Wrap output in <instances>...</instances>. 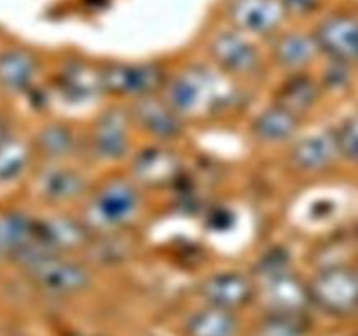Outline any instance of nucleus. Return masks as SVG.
I'll return each instance as SVG.
<instances>
[{"instance_id": "f257e3e1", "label": "nucleus", "mask_w": 358, "mask_h": 336, "mask_svg": "<svg viewBox=\"0 0 358 336\" xmlns=\"http://www.w3.org/2000/svg\"><path fill=\"white\" fill-rule=\"evenodd\" d=\"M138 189L133 178L115 177L103 182L87 198L80 219L94 237L119 233L138 216L142 206Z\"/></svg>"}, {"instance_id": "f03ea898", "label": "nucleus", "mask_w": 358, "mask_h": 336, "mask_svg": "<svg viewBox=\"0 0 358 336\" xmlns=\"http://www.w3.org/2000/svg\"><path fill=\"white\" fill-rule=\"evenodd\" d=\"M161 97L184 119L206 115L222 104V84L205 66H191L168 77Z\"/></svg>"}, {"instance_id": "7ed1b4c3", "label": "nucleus", "mask_w": 358, "mask_h": 336, "mask_svg": "<svg viewBox=\"0 0 358 336\" xmlns=\"http://www.w3.org/2000/svg\"><path fill=\"white\" fill-rule=\"evenodd\" d=\"M168 83V74L156 62H112L100 69L101 93L119 98H143L161 94Z\"/></svg>"}, {"instance_id": "20e7f679", "label": "nucleus", "mask_w": 358, "mask_h": 336, "mask_svg": "<svg viewBox=\"0 0 358 336\" xmlns=\"http://www.w3.org/2000/svg\"><path fill=\"white\" fill-rule=\"evenodd\" d=\"M21 268L31 282L51 294H77L91 284L86 266L51 251L34 255Z\"/></svg>"}, {"instance_id": "39448f33", "label": "nucleus", "mask_w": 358, "mask_h": 336, "mask_svg": "<svg viewBox=\"0 0 358 336\" xmlns=\"http://www.w3.org/2000/svg\"><path fill=\"white\" fill-rule=\"evenodd\" d=\"M311 303L331 315H352L358 312V272L348 266H329L313 276Z\"/></svg>"}, {"instance_id": "423d86ee", "label": "nucleus", "mask_w": 358, "mask_h": 336, "mask_svg": "<svg viewBox=\"0 0 358 336\" xmlns=\"http://www.w3.org/2000/svg\"><path fill=\"white\" fill-rule=\"evenodd\" d=\"M210 56L220 72L233 77H250L261 66V55L255 44L236 28L219 30L208 46Z\"/></svg>"}, {"instance_id": "0eeeda50", "label": "nucleus", "mask_w": 358, "mask_h": 336, "mask_svg": "<svg viewBox=\"0 0 358 336\" xmlns=\"http://www.w3.org/2000/svg\"><path fill=\"white\" fill-rule=\"evenodd\" d=\"M226 13L231 27L248 37H275L289 16L282 0H229Z\"/></svg>"}, {"instance_id": "6e6552de", "label": "nucleus", "mask_w": 358, "mask_h": 336, "mask_svg": "<svg viewBox=\"0 0 358 336\" xmlns=\"http://www.w3.org/2000/svg\"><path fill=\"white\" fill-rule=\"evenodd\" d=\"M182 175H184L182 158L170 147H145L136 153L131 161V178L138 188H171L180 182Z\"/></svg>"}, {"instance_id": "1a4fd4ad", "label": "nucleus", "mask_w": 358, "mask_h": 336, "mask_svg": "<svg viewBox=\"0 0 358 336\" xmlns=\"http://www.w3.org/2000/svg\"><path fill=\"white\" fill-rule=\"evenodd\" d=\"M133 121L128 108L110 107L94 121L90 135L91 154L103 161H119L129 153Z\"/></svg>"}, {"instance_id": "9d476101", "label": "nucleus", "mask_w": 358, "mask_h": 336, "mask_svg": "<svg viewBox=\"0 0 358 336\" xmlns=\"http://www.w3.org/2000/svg\"><path fill=\"white\" fill-rule=\"evenodd\" d=\"M128 111L133 126L159 142H170L184 133L185 119L161 94L136 98Z\"/></svg>"}, {"instance_id": "9b49d317", "label": "nucleus", "mask_w": 358, "mask_h": 336, "mask_svg": "<svg viewBox=\"0 0 358 336\" xmlns=\"http://www.w3.org/2000/svg\"><path fill=\"white\" fill-rule=\"evenodd\" d=\"M320 55L332 62H358V18L352 14H331L318 21L313 30Z\"/></svg>"}, {"instance_id": "f8f14e48", "label": "nucleus", "mask_w": 358, "mask_h": 336, "mask_svg": "<svg viewBox=\"0 0 358 336\" xmlns=\"http://www.w3.org/2000/svg\"><path fill=\"white\" fill-rule=\"evenodd\" d=\"M289 164L301 174H320L341 158L334 130L311 133L296 140L289 149Z\"/></svg>"}, {"instance_id": "ddd939ff", "label": "nucleus", "mask_w": 358, "mask_h": 336, "mask_svg": "<svg viewBox=\"0 0 358 336\" xmlns=\"http://www.w3.org/2000/svg\"><path fill=\"white\" fill-rule=\"evenodd\" d=\"M94 234L80 217L51 216L37 219V240L58 254H66L91 244Z\"/></svg>"}, {"instance_id": "4468645a", "label": "nucleus", "mask_w": 358, "mask_h": 336, "mask_svg": "<svg viewBox=\"0 0 358 336\" xmlns=\"http://www.w3.org/2000/svg\"><path fill=\"white\" fill-rule=\"evenodd\" d=\"M37 192L45 203L66 205L84 198L90 192V184L80 172L55 164L38 175Z\"/></svg>"}, {"instance_id": "2eb2a0df", "label": "nucleus", "mask_w": 358, "mask_h": 336, "mask_svg": "<svg viewBox=\"0 0 358 336\" xmlns=\"http://www.w3.org/2000/svg\"><path fill=\"white\" fill-rule=\"evenodd\" d=\"M320 55L313 34L304 31H278L271 42V58L282 69L303 72Z\"/></svg>"}, {"instance_id": "dca6fc26", "label": "nucleus", "mask_w": 358, "mask_h": 336, "mask_svg": "<svg viewBox=\"0 0 358 336\" xmlns=\"http://www.w3.org/2000/svg\"><path fill=\"white\" fill-rule=\"evenodd\" d=\"M201 296L208 307L234 312L250 301L252 284L240 273H217L203 282Z\"/></svg>"}, {"instance_id": "f3484780", "label": "nucleus", "mask_w": 358, "mask_h": 336, "mask_svg": "<svg viewBox=\"0 0 358 336\" xmlns=\"http://www.w3.org/2000/svg\"><path fill=\"white\" fill-rule=\"evenodd\" d=\"M301 121L303 119L299 115L271 104L252 119L250 133L261 144H285L296 139L301 130Z\"/></svg>"}, {"instance_id": "a211bd4d", "label": "nucleus", "mask_w": 358, "mask_h": 336, "mask_svg": "<svg viewBox=\"0 0 358 336\" xmlns=\"http://www.w3.org/2000/svg\"><path fill=\"white\" fill-rule=\"evenodd\" d=\"M322 84L317 83L306 72H290L282 83V86L275 91L273 104L303 119L304 114L311 111L320 100Z\"/></svg>"}, {"instance_id": "6ab92c4d", "label": "nucleus", "mask_w": 358, "mask_h": 336, "mask_svg": "<svg viewBox=\"0 0 358 336\" xmlns=\"http://www.w3.org/2000/svg\"><path fill=\"white\" fill-rule=\"evenodd\" d=\"M266 300L275 310L273 315L297 317L311 303L310 289L289 273L266 279Z\"/></svg>"}, {"instance_id": "aec40b11", "label": "nucleus", "mask_w": 358, "mask_h": 336, "mask_svg": "<svg viewBox=\"0 0 358 336\" xmlns=\"http://www.w3.org/2000/svg\"><path fill=\"white\" fill-rule=\"evenodd\" d=\"M37 238V219L20 210L0 214V259H14Z\"/></svg>"}, {"instance_id": "412c9836", "label": "nucleus", "mask_w": 358, "mask_h": 336, "mask_svg": "<svg viewBox=\"0 0 358 336\" xmlns=\"http://www.w3.org/2000/svg\"><path fill=\"white\" fill-rule=\"evenodd\" d=\"M38 74V59L27 49H7L0 52V88L10 93L24 91Z\"/></svg>"}, {"instance_id": "4be33fe9", "label": "nucleus", "mask_w": 358, "mask_h": 336, "mask_svg": "<svg viewBox=\"0 0 358 336\" xmlns=\"http://www.w3.org/2000/svg\"><path fill=\"white\" fill-rule=\"evenodd\" d=\"M77 149V136L65 122H51L37 133L34 150L51 163H59L72 156Z\"/></svg>"}, {"instance_id": "5701e85b", "label": "nucleus", "mask_w": 358, "mask_h": 336, "mask_svg": "<svg viewBox=\"0 0 358 336\" xmlns=\"http://www.w3.org/2000/svg\"><path fill=\"white\" fill-rule=\"evenodd\" d=\"M185 329L189 336H236L238 321L233 312L208 307L192 315Z\"/></svg>"}, {"instance_id": "b1692460", "label": "nucleus", "mask_w": 358, "mask_h": 336, "mask_svg": "<svg viewBox=\"0 0 358 336\" xmlns=\"http://www.w3.org/2000/svg\"><path fill=\"white\" fill-rule=\"evenodd\" d=\"M59 88L70 98H87L101 93L100 70H93L86 63H69L59 76Z\"/></svg>"}, {"instance_id": "393cba45", "label": "nucleus", "mask_w": 358, "mask_h": 336, "mask_svg": "<svg viewBox=\"0 0 358 336\" xmlns=\"http://www.w3.org/2000/svg\"><path fill=\"white\" fill-rule=\"evenodd\" d=\"M31 153L34 146H28L16 139L7 140L0 147V184L16 181L30 164Z\"/></svg>"}, {"instance_id": "a878e982", "label": "nucleus", "mask_w": 358, "mask_h": 336, "mask_svg": "<svg viewBox=\"0 0 358 336\" xmlns=\"http://www.w3.org/2000/svg\"><path fill=\"white\" fill-rule=\"evenodd\" d=\"M334 135L343 160L358 163V111L334 130Z\"/></svg>"}, {"instance_id": "bb28decb", "label": "nucleus", "mask_w": 358, "mask_h": 336, "mask_svg": "<svg viewBox=\"0 0 358 336\" xmlns=\"http://www.w3.org/2000/svg\"><path fill=\"white\" fill-rule=\"evenodd\" d=\"M259 336H301V328L296 317L290 315H273L261 329Z\"/></svg>"}, {"instance_id": "cd10ccee", "label": "nucleus", "mask_w": 358, "mask_h": 336, "mask_svg": "<svg viewBox=\"0 0 358 336\" xmlns=\"http://www.w3.org/2000/svg\"><path fill=\"white\" fill-rule=\"evenodd\" d=\"M348 66V63L332 62L331 59V65L325 69L324 77H322V88H327V90H341V88H346V84L350 83Z\"/></svg>"}, {"instance_id": "c85d7f7f", "label": "nucleus", "mask_w": 358, "mask_h": 336, "mask_svg": "<svg viewBox=\"0 0 358 336\" xmlns=\"http://www.w3.org/2000/svg\"><path fill=\"white\" fill-rule=\"evenodd\" d=\"M289 16H308L317 7L318 0H282Z\"/></svg>"}, {"instance_id": "c756f323", "label": "nucleus", "mask_w": 358, "mask_h": 336, "mask_svg": "<svg viewBox=\"0 0 358 336\" xmlns=\"http://www.w3.org/2000/svg\"><path fill=\"white\" fill-rule=\"evenodd\" d=\"M9 139H10L9 125H7L6 119H3L2 115H0V147H2L3 144H6Z\"/></svg>"}]
</instances>
